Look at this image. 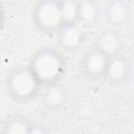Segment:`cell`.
<instances>
[{"instance_id": "1", "label": "cell", "mask_w": 134, "mask_h": 134, "mask_svg": "<svg viewBox=\"0 0 134 134\" xmlns=\"http://www.w3.org/2000/svg\"><path fill=\"white\" fill-rule=\"evenodd\" d=\"M38 81L45 84H52L61 77L64 71V62L55 50H42L34 58L29 67Z\"/></svg>"}, {"instance_id": "2", "label": "cell", "mask_w": 134, "mask_h": 134, "mask_svg": "<svg viewBox=\"0 0 134 134\" xmlns=\"http://www.w3.org/2000/svg\"><path fill=\"white\" fill-rule=\"evenodd\" d=\"M40 82L29 67L16 68L7 79L9 93L19 100L32 97L38 89Z\"/></svg>"}, {"instance_id": "3", "label": "cell", "mask_w": 134, "mask_h": 134, "mask_svg": "<svg viewBox=\"0 0 134 134\" xmlns=\"http://www.w3.org/2000/svg\"><path fill=\"white\" fill-rule=\"evenodd\" d=\"M35 19L38 26L44 30H59L64 25L60 2L40 3L36 9Z\"/></svg>"}, {"instance_id": "4", "label": "cell", "mask_w": 134, "mask_h": 134, "mask_svg": "<svg viewBox=\"0 0 134 134\" xmlns=\"http://www.w3.org/2000/svg\"><path fill=\"white\" fill-rule=\"evenodd\" d=\"M110 55L106 54L102 50L95 48L93 50H90L86 53V55L83 58V69L84 71L90 75V76H100L105 75L108 59Z\"/></svg>"}, {"instance_id": "5", "label": "cell", "mask_w": 134, "mask_h": 134, "mask_svg": "<svg viewBox=\"0 0 134 134\" xmlns=\"http://www.w3.org/2000/svg\"><path fill=\"white\" fill-rule=\"evenodd\" d=\"M129 72V65L124 57L115 53L108 59L105 76L112 83H118L125 80Z\"/></svg>"}, {"instance_id": "6", "label": "cell", "mask_w": 134, "mask_h": 134, "mask_svg": "<svg viewBox=\"0 0 134 134\" xmlns=\"http://www.w3.org/2000/svg\"><path fill=\"white\" fill-rule=\"evenodd\" d=\"M58 31H59V41L66 48L77 47L84 39L82 29L75 23L64 24Z\"/></svg>"}, {"instance_id": "7", "label": "cell", "mask_w": 134, "mask_h": 134, "mask_svg": "<svg viewBox=\"0 0 134 134\" xmlns=\"http://www.w3.org/2000/svg\"><path fill=\"white\" fill-rule=\"evenodd\" d=\"M119 47V40L116 35L113 32H105L98 40L97 49L102 50L108 55H113L116 53Z\"/></svg>"}, {"instance_id": "8", "label": "cell", "mask_w": 134, "mask_h": 134, "mask_svg": "<svg viewBox=\"0 0 134 134\" xmlns=\"http://www.w3.org/2000/svg\"><path fill=\"white\" fill-rule=\"evenodd\" d=\"M60 6H61V13H62L64 24L75 23V21L79 19V10H80L79 3L60 2Z\"/></svg>"}, {"instance_id": "9", "label": "cell", "mask_w": 134, "mask_h": 134, "mask_svg": "<svg viewBox=\"0 0 134 134\" xmlns=\"http://www.w3.org/2000/svg\"><path fill=\"white\" fill-rule=\"evenodd\" d=\"M64 102V93L61 88L57 86H51L46 90L44 95V103L47 107L55 109L60 107Z\"/></svg>"}, {"instance_id": "10", "label": "cell", "mask_w": 134, "mask_h": 134, "mask_svg": "<svg viewBox=\"0 0 134 134\" xmlns=\"http://www.w3.org/2000/svg\"><path fill=\"white\" fill-rule=\"evenodd\" d=\"M30 126L24 118H14L6 126L5 134H29Z\"/></svg>"}, {"instance_id": "11", "label": "cell", "mask_w": 134, "mask_h": 134, "mask_svg": "<svg viewBox=\"0 0 134 134\" xmlns=\"http://www.w3.org/2000/svg\"><path fill=\"white\" fill-rule=\"evenodd\" d=\"M79 5H80L79 19L90 22L96 18V7L93 4L86 3V4H79Z\"/></svg>"}, {"instance_id": "12", "label": "cell", "mask_w": 134, "mask_h": 134, "mask_svg": "<svg viewBox=\"0 0 134 134\" xmlns=\"http://www.w3.org/2000/svg\"><path fill=\"white\" fill-rule=\"evenodd\" d=\"M125 7L121 6L119 3H115L112 7H110V18L115 20V21H119L124 18L125 15Z\"/></svg>"}, {"instance_id": "13", "label": "cell", "mask_w": 134, "mask_h": 134, "mask_svg": "<svg viewBox=\"0 0 134 134\" xmlns=\"http://www.w3.org/2000/svg\"><path fill=\"white\" fill-rule=\"evenodd\" d=\"M29 134H47L45 129L40 126H30Z\"/></svg>"}]
</instances>
